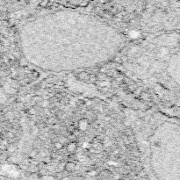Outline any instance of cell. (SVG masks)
Segmentation results:
<instances>
[{
    "mask_svg": "<svg viewBox=\"0 0 180 180\" xmlns=\"http://www.w3.org/2000/svg\"><path fill=\"white\" fill-rule=\"evenodd\" d=\"M20 42L32 64L46 70L62 71L104 63L120 50L122 38L113 30L63 28L41 33L27 30Z\"/></svg>",
    "mask_w": 180,
    "mask_h": 180,
    "instance_id": "obj_1",
    "label": "cell"
}]
</instances>
